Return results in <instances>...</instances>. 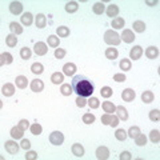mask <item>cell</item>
Segmentation results:
<instances>
[{
    "instance_id": "6da1fadb",
    "label": "cell",
    "mask_w": 160,
    "mask_h": 160,
    "mask_svg": "<svg viewBox=\"0 0 160 160\" xmlns=\"http://www.w3.org/2000/svg\"><path fill=\"white\" fill-rule=\"evenodd\" d=\"M72 89L73 92H76L78 96L82 98H89L93 93L95 86L93 83L86 76H82V75H78L72 79Z\"/></svg>"
},
{
    "instance_id": "7a4b0ae2",
    "label": "cell",
    "mask_w": 160,
    "mask_h": 160,
    "mask_svg": "<svg viewBox=\"0 0 160 160\" xmlns=\"http://www.w3.org/2000/svg\"><path fill=\"white\" fill-rule=\"evenodd\" d=\"M104 42L109 46H119L120 42H122V39H120L119 33L112 31V29H108V31L104 33Z\"/></svg>"
},
{
    "instance_id": "3957f363",
    "label": "cell",
    "mask_w": 160,
    "mask_h": 160,
    "mask_svg": "<svg viewBox=\"0 0 160 160\" xmlns=\"http://www.w3.org/2000/svg\"><path fill=\"white\" fill-rule=\"evenodd\" d=\"M102 123L104 126H112V127H118L119 124V118L113 116L112 113H104L102 116Z\"/></svg>"
},
{
    "instance_id": "277c9868",
    "label": "cell",
    "mask_w": 160,
    "mask_h": 160,
    "mask_svg": "<svg viewBox=\"0 0 160 160\" xmlns=\"http://www.w3.org/2000/svg\"><path fill=\"white\" fill-rule=\"evenodd\" d=\"M49 142H51V144H53V146H60V144H63V142H64V135L60 131H53L49 135Z\"/></svg>"
},
{
    "instance_id": "5b68a950",
    "label": "cell",
    "mask_w": 160,
    "mask_h": 160,
    "mask_svg": "<svg viewBox=\"0 0 160 160\" xmlns=\"http://www.w3.org/2000/svg\"><path fill=\"white\" fill-rule=\"evenodd\" d=\"M33 51H35L36 55H39V56H43V55H46L48 52V47H47L46 43L38 42L36 44H35V47H33Z\"/></svg>"
},
{
    "instance_id": "8992f818",
    "label": "cell",
    "mask_w": 160,
    "mask_h": 160,
    "mask_svg": "<svg viewBox=\"0 0 160 160\" xmlns=\"http://www.w3.org/2000/svg\"><path fill=\"white\" fill-rule=\"evenodd\" d=\"M4 148H6V151L9 152V153H16L19 151V144L16 142H13V140H8V142L4 143Z\"/></svg>"
},
{
    "instance_id": "52a82bcc",
    "label": "cell",
    "mask_w": 160,
    "mask_h": 160,
    "mask_svg": "<svg viewBox=\"0 0 160 160\" xmlns=\"http://www.w3.org/2000/svg\"><path fill=\"white\" fill-rule=\"evenodd\" d=\"M96 158L99 160H107L109 158V149L107 147H104V146L99 147L96 149Z\"/></svg>"
},
{
    "instance_id": "ba28073f",
    "label": "cell",
    "mask_w": 160,
    "mask_h": 160,
    "mask_svg": "<svg viewBox=\"0 0 160 160\" xmlns=\"http://www.w3.org/2000/svg\"><path fill=\"white\" fill-rule=\"evenodd\" d=\"M135 96H136V93H135V91L132 88H127V89H124L123 91V93H122V98H123V100L124 102H133V99H135Z\"/></svg>"
},
{
    "instance_id": "9c48e42d",
    "label": "cell",
    "mask_w": 160,
    "mask_h": 160,
    "mask_svg": "<svg viewBox=\"0 0 160 160\" xmlns=\"http://www.w3.org/2000/svg\"><path fill=\"white\" fill-rule=\"evenodd\" d=\"M9 11L12 15H19L23 12V4L20 2H12L9 4Z\"/></svg>"
},
{
    "instance_id": "30bf717a",
    "label": "cell",
    "mask_w": 160,
    "mask_h": 160,
    "mask_svg": "<svg viewBox=\"0 0 160 160\" xmlns=\"http://www.w3.org/2000/svg\"><path fill=\"white\" fill-rule=\"evenodd\" d=\"M142 55H143V48L140 46H135L133 48H131V51H129V58L133 59V60L140 59Z\"/></svg>"
},
{
    "instance_id": "8fae6325",
    "label": "cell",
    "mask_w": 160,
    "mask_h": 160,
    "mask_svg": "<svg viewBox=\"0 0 160 160\" xmlns=\"http://www.w3.org/2000/svg\"><path fill=\"white\" fill-rule=\"evenodd\" d=\"M120 39H123V42H126V43L129 44V43H132L135 40V35H133V32L131 31V29H124L122 36H120Z\"/></svg>"
},
{
    "instance_id": "7c38bea8",
    "label": "cell",
    "mask_w": 160,
    "mask_h": 160,
    "mask_svg": "<svg viewBox=\"0 0 160 160\" xmlns=\"http://www.w3.org/2000/svg\"><path fill=\"white\" fill-rule=\"evenodd\" d=\"M31 89L33 92H42L44 89V83L42 82V80L39 79H35L31 82Z\"/></svg>"
},
{
    "instance_id": "4fadbf2b",
    "label": "cell",
    "mask_w": 160,
    "mask_h": 160,
    "mask_svg": "<svg viewBox=\"0 0 160 160\" xmlns=\"http://www.w3.org/2000/svg\"><path fill=\"white\" fill-rule=\"evenodd\" d=\"M106 12H107V16H109V18H118L119 7L116 6V4H109V6L107 7V9H106Z\"/></svg>"
},
{
    "instance_id": "5bb4252c",
    "label": "cell",
    "mask_w": 160,
    "mask_h": 160,
    "mask_svg": "<svg viewBox=\"0 0 160 160\" xmlns=\"http://www.w3.org/2000/svg\"><path fill=\"white\" fill-rule=\"evenodd\" d=\"M2 93L4 95V96H12V95L15 93V86L11 83L4 84L3 88H2Z\"/></svg>"
},
{
    "instance_id": "9a60e30c",
    "label": "cell",
    "mask_w": 160,
    "mask_h": 160,
    "mask_svg": "<svg viewBox=\"0 0 160 160\" xmlns=\"http://www.w3.org/2000/svg\"><path fill=\"white\" fill-rule=\"evenodd\" d=\"M71 149H72V153L76 158H82L83 155H84V147L82 146V144H79V143L72 144V148Z\"/></svg>"
},
{
    "instance_id": "2e32d148",
    "label": "cell",
    "mask_w": 160,
    "mask_h": 160,
    "mask_svg": "<svg viewBox=\"0 0 160 160\" xmlns=\"http://www.w3.org/2000/svg\"><path fill=\"white\" fill-rule=\"evenodd\" d=\"M146 56L148 59H156L159 56V48L155 47V46H151L146 49Z\"/></svg>"
},
{
    "instance_id": "e0dca14e",
    "label": "cell",
    "mask_w": 160,
    "mask_h": 160,
    "mask_svg": "<svg viewBox=\"0 0 160 160\" xmlns=\"http://www.w3.org/2000/svg\"><path fill=\"white\" fill-rule=\"evenodd\" d=\"M63 72H64V75H67V76H72V75L76 72V66H75L73 63H67V64H64Z\"/></svg>"
},
{
    "instance_id": "ac0fdd59",
    "label": "cell",
    "mask_w": 160,
    "mask_h": 160,
    "mask_svg": "<svg viewBox=\"0 0 160 160\" xmlns=\"http://www.w3.org/2000/svg\"><path fill=\"white\" fill-rule=\"evenodd\" d=\"M35 24H36V27L38 28H44L47 26V18H46V15H43V13H39L36 19H35Z\"/></svg>"
},
{
    "instance_id": "d6986e66",
    "label": "cell",
    "mask_w": 160,
    "mask_h": 160,
    "mask_svg": "<svg viewBox=\"0 0 160 160\" xmlns=\"http://www.w3.org/2000/svg\"><path fill=\"white\" fill-rule=\"evenodd\" d=\"M13 62L12 59V55L9 52H3L2 56H0V64L2 66H8V64H11Z\"/></svg>"
},
{
    "instance_id": "ffe728a7",
    "label": "cell",
    "mask_w": 160,
    "mask_h": 160,
    "mask_svg": "<svg viewBox=\"0 0 160 160\" xmlns=\"http://www.w3.org/2000/svg\"><path fill=\"white\" fill-rule=\"evenodd\" d=\"M15 82H16V87L22 88V89L27 88V86H28V79H27L26 76H23V75H20V76H18Z\"/></svg>"
},
{
    "instance_id": "44dd1931",
    "label": "cell",
    "mask_w": 160,
    "mask_h": 160,
    "mask_svg": "<svg viewBox=\"0 0 160 160\" xmlns=\"http://www.w3.org/2000/svg\"><path fill=\"white\" fill-rule=\"evenodd\" d=\"M9 29H11V32H12L13 35H20V33H23V27L20 26L19 23H16V22L9 23Z\"/></svg>"
},
{
    "instance_id": "7402d4cb",
    "label": "cell",
    "mask_w": 160,
    "mask_h": 160,
    "mask_svg": "<svg viewBox=\"0 0 160 160\" xmlns=\"http://www.w3.org/2000/svg\"><path fill=\"white\" fill-rule=\"evenodd\" d=\"M132 27H133V31H136L139 33H143L144 31H146V24H144V22H142V20H136V22H133Z\"/></svg>"
},
{
    "instance_id": "603a6c76",
    "label": "cell",
    "mask_w": 160,
    "mask_h": 160,
    "mask_svg": "<svg viewBox=\"0 0 160 160\" xmlns=\"http://www.w3.org/2000/svg\"><path fill=\"white\" fill-rule=\"evenodd\" d=\"M153 99H155V95H153L152 91H144V92L142 93V100H143L144 103L149 104V103L153 102Z\"/></svg>"
},
{
    "instance_id": "cb8c5ba5",
    "label": "cell",
    "mask_w": 160,
    "mask_h": 160,
    "mask_svg": "<svg viewBox=\"0 0 160 160\" xmlns=\"http://www.w3.org/2000/svg\"><path fill=\"white\" fill-rule=\"evenodd\" d=\"M116 113H118L119 120H127L128 119V112H127V109L124 108L123 106L116 107Z\"/></svg>"
},
{
    "instance_id": "d4e9b609",
    "label": "cell",
    "mask_w": 160,
    "mask_h": 160,
    "mask_svg": "<svg viewBox=\"0 0 160 160\" xmlns=\"http://www.w3.org/2000/svg\"><path fill=\"white\" fill-rule=\"evenodd\" d=\"M23 129L20 128L19 126L18 127H12L11 128V136H12V139H23Z\"/></svg>"
},
{
    "instance_id": "484cf974",
    "label": "cell",
    "mask_w": 160,
    "mask_h": 160,
    "mask_svg": "<svg viewBox=\"0 0 160 160\" xmlns=\"http://www.w3.org/2000/svg\"><path fill=\"white\" fill-rule=\"evenodd\" d=\"M102 107L104 109V112H107V113H112V112L116 111V106H115L112 102H104L102 104Z\"/></svg>"
},
{
    "instance_id": "4316f807",
    "label": "cell",
    "mask_w": 160,
    "mask_h": 160,
    "mask_svg": "<svg viewBox=\"0 0 160 160\" xmlns=\"http://www.w3.org/2000/svg\"><path fill=\"white\" fill-rule=\"evenodd\" d=\"M118 56H119V52H118L116 48H107L106 49V58L107 59L115 60V59H118Z\"/></svg>"
},
{
    "instance_id": "83f0119b",
    "label": "cell",
    "mask_w": 160,
    "mask_h": 160,
    "mask_svg": "<svg viewBox=\"0 0 160 160\" xmlns=\"http://www.w3.org/2000/svg\"><path fill=\"white\" fill-rule=\"evenodd\" d=\"M92 11H93L95 15H102L104 11H106V7H104L103 3L98 2V3H95L93 6H92Z\"/></svg>"
},
{
    "instance_id": "f1b7e54d",
    "label": "cell",
    "mask_w": 160,
    "mask_h": 160,
    "mask_svg": "<svg viewBox=\"0 0 160 160\" xmlns=\"http://www.w3.org/2000/svg\"><path fill=\"white\" fill-rule=\"evenodd\" d=\"M56 33H58V36H59V38H68V36H69V28L66 27V26L58 27Z\"/></svg>"
},
{
    "instance_id": "f546056e",
    "label": "cell",
    "mask_w": 160,
    "mask_h": 160,
    "mask_svg": "<svg viewBox=\"0 0 160 160\" xmlns=\"http://www.w3.org/2000/svg\"><path fill=\"white\" fill-rule=\"evenodd\" d=\"M33 22V16H32V13H29V12H26V13H23V16H22V23L24 24V26H31Z\"/></svg>"
},
{
    "instance_id": "4dcf8cb0",
    "label": "cell",
    "mask_w": 160,
    "mask_h": 160,
    "mask_svg": "<svg viewBox=\"0 0 160 160\" xmlns=\"http://www.w3.org/2000/svg\"><path fill=\"white\" fill-rule=\"evenodd\" d=\"M6 43H7L8 47H16V44H18V38H16V35L9 33L8 36L6 38Z\"/></svg>"
},
{
    "instance_id": "1f68e13d",
    "label": "cell",
    "mask_w": 160,
    "mask_h": 160,
    "mask_svg": "<svg viewBox=\"0 0 160 160\" xmlns=\"http://www.w3.org/2000/svg\"><path fill=\"white\" fill-rule=\"evenodd\" d=\"M79 9V4L76 2H68L66 4V11L68 13H73V12H76Z\"/></svg>"
},
{
    "instance_id": "d6a6232c",
    "label": "cell",
    "mask_w": 160,
    "mask_h": 160,
    "mask_svg": "<svg viewBox=\"0 0 160 160\" xmlns=\"http://www.w3.org/2000/svg\"><path fill=\"white\" fill-rule=\"evenodd\" d=\"M31 71H32V73H35V75H40V73H43L44 67H43L42 63H33L32 66H31Z\"/></svg>"
},
{
    "instance_id": "836d02e7",
    "label": "cell",
    "mask_w": 160,
    "mask_h": 160,
    "mask_svg": "<svg viewBox=\"0 0 160 160\" xmlns=\"http://www.w3.org/2000/svg\"><path fill=\"white\" fill-rule=\"evenodd\" d=\"M63 80H64L63 73H60V72H55V73H52L51 82H52L53 84H62V83H63Z\"/></svg>"
},
{
    "instance_id": "e575fe53",
    "label": "cell",
    "mask_w": 160,
    "mask_h": 160,
    "mask_svg": "<svg viewBox=\"0 0 160 160\" xmlns=\"http://www.w3.org/2000/svg\"><path fill=\"white\" fill-rule=\"evenodd\" d=\"M124 24H126V22H124V19L123 18H115L112 20V27L115 29H120V28H123L124 27Z\"/></svg>"
},
{
    "instance_id": "d590c367",
    "label": "cell",
    "mask_w": 160,
    "mask_h": 160,
    "mask_svg": "<svg viewBox=\"0 0 160 160\" xmlns=\"http://www.w3.org/2000/svg\"><path fill=\"white\" fill-rule=\"evenodd\" d=\"M60 92H62L64 96H69L73 89H72V86H69V84H62V87H60Z\"/></svg>"
},
{
    "instance_id": "8d00e7d4",
    "label": "cell",
    "mask_w": 160,
    "mask_h": 160,
    "mask_svg": "<svg viewBox=\"0 0 160 160\" xmlns=\"http://www.w3.org/2000/svg\"><path fill=\"white\" fill-rule=\"evenodd\" d=\"M31 55H32V52L28 47H23L22 49H20V56H22V59H24V60L31 59Z\"/></svg>"
},
{
    "instance_id": "74e56055",
    "label": "cell",
    "mask_w": 160,
    "mask_h": 160,
    "mask_svg": "<svg viewBox=\"0 0 160 160\" xmlns=\"http://www.w3.org/2000/svg\"><path fill=\"white\" fill-rule=\"evenodd\" d=\"M119 66H120V68L123 69V71H129V69H131V60L129 59H123L122 62L119 63Z\"/></svg>"
},
{
    "instance_id": "f35d334b",
    "label": "cell",
    "mask_w": 160,
    "mask_h": 160,
    "mask_svg": "<svg viewBox=\"0 0 160 160\" xmlns=\"http://www.w3.org/2000/svg\"><path fill=\"white\" fill-rule=\"evenodd\" d=\"M135 143H136L139 147H143V146H146V144H147V138L144 136V135L139 133L138 136L135 138Z\"/></svg>"
},
{
    "instance_id": "ab89813d",
    "label": "cell",
    "mask_w": 160,
    "mask_h": 160,
    "mask_svg": "<svg viewBox=\"0 0 160 160\" xmlns=\"http://www.w3.org/2000/svg\"><path fill=\"white\" fill-rule=\"evenodd\" d=\"M149 139H151L152 143L158 144L160 142V132L158 129H153V131H151V133H149Z\"/></svg>"
},
{
    "instance_id": "60d3db41",
    "label": "cell",
    "mask_w": 160,
    "mask_h": 160,
    "mask_svg": "<svg viewBox=\"0 0 160 160\" xmlns=\"http://www.w3.org/2000/svg\"><path fill=\"white\" fill-rule=\"evenodd\" d=\"M29 129H31V133H32V135H36V136L42 133V131H43V128H42V126H40L39 123L32 124V126L29 127Z\"/></svg>"
},
{
    "instance_id": "b9f144b4",
    "label": "cell",
    "mask_w": 160,
    "mask_h": 160,
    "mask_svg": "<svg viewBox=\"0 0 160 160\" xmlns=\"http://www.w3.org/2000/svg\"><path fill=\"white\" fill-rule=\"evenodd\" d=\"M100 93H102V96H103V98L108 99V98H111V96H112L113 91H112V88H111V87H103L102 89H100Z\"/></svg>"
},
{
    "instance_id": "7bdbcfd3",
    "label": "cell",
    "mask_w": 160,
    "mask_h": 160,
    "mask_svg": "<svg viewBox=\"0 0 160 160\" xmlns=\"http://www.w3.org/2000/svg\"><path fill=\"white\" fill-rule=\"evenodd\" d=\"M48 46H51L52 48L59 47V38L55 36V35H51V36H48Z\"/></svg>"
},
{
    "instance_id": "ee69618b",
    "label": "cell",
    "mask_w": 160,
    "mask_h": 160,
    "mask_svg": "<svg viewBox=\"0 0 160 160\" xmlns=\"http://www.w3.org/2000/svg\"><path fill=\"white\" fill-rule=\"evenodd\" d=\"M115 138L120 142H124V140L127 139V132L124 131V129H116V132H115Z\"/></svg>"
},
{
    "instance_id": "f6af8a7d",
    "label": "cell",
    "mask_w": 160,
    "mask_h": 160,
    "mask_svg": "<svg viewBox=\"0 0 160 160\" xmlns=\"http://www.w3.org/2000/svg\"><path fill=\"white\" fill-rule=\"evenodd\" d=\"M139 133H140V128L136 127V126H133V127L129 128V131H128V133H127V136H129L131 139H135Z\"/></svg>"
},
{
    "instance_id": "bcb514c9",
    "label": "cell",
    "mask_w": 160,
    "mask_h": 160,
    "mask_svg": "<svg viewBox=\"0 0 160 160\" xmlns=\"http://www.w3.org/2000/svg\"><path fill=\"white\" fill-rule=\"evenodd\" d=\"M95 122V115L93 113H84L83 115V123H86V124H92Z\"/></svg>"
},
{
    "instance_id": "7dc6e473",
    "label": "cell",
    "mask_w": 160,
    "mask_h": 160,
    "mask_svg": "<svg viewBox=\"0 0 160 160\" xmlns=\"http://www.w3.org/2000/svg\"><path fill=\"white\" fill-rule=\"evenodd\" d=\"M149 119H151L152 122H159L160 120V111L159 109H152V111L149 112Z\"/></svg>"
},
{
    "instance_id": "c3c4849f",
    "label": "cell",
    "mask_w": 160,
    "mask_h": 160,
    "mask_svg": "<svg viewBox=\"0 0 160 160\" xmlns=\"http://www.w3.org/2000/svg\"><path fill=\"white\" fill-rule=\"evenodd\" d=\"M87 104H88V106L91 107V108L95 109V108H98V107L100 106V102H99L98 98H91V99H89L88 102H87Z\"/></svg>"
},
{
    "instance_id": "681fc988",
    "label": "cell",
    "mask_w": 160,
    "mask_h": 160,
    "mask_svg": "<svg viewBox=\"0 0 160 160\" xmlns=\"http://www.w3.org/2000/svg\"><path fill=\"white\" fill-rule=\"evenodd\" d=\"M64 56H66V49H63V48H56L55 49V58L56 59H63Z\"/></svg>"
},
{
    "instance_id": "f907efd6",
    "label": "cell",
    "mask_w": 160,
    "mask_h": 160,
    "mask_svg": "<svg viewBox=\"0 0 160 160\" xmlns=\"http://www.w3.org/2000/svg\"><path fill=\"white\" fill-rule=\"evenodd\" d=\"M126 75H124V73H115L113 75V80H115V82H118V83H124V82H126Z\"/></svg>"
},
{
    "instance_id": "816d5d0a",
    "label": "cell",
    "mask_w": 160,
    "mask_h": 160,
    "mask_svg": "<svg viewBox=\"0 0 160 160\" xmlns=\"http://www.w3.org/2000/svg\"><path fill=\"white\" fill-rule=\"evenodd\" d=\"M76 106H78V107H80V108L86 107V106H87V100H86V98L78 96V99H76Z\"/></svg>"
},
{
    "instance_id": "f5cc1de1",
    "label": "cell",
    "mask_w": 160,
    "mask_h": 160,
    "mask_svg": "<svg viewBox=\"0 0 160 160\" xmlns=\"http://www.w3.org/2000/svg\"><path fill=\"white\" fill-rule=\"evenodd\" d=\"M18 126H19L20 128H22L23 131H27V128L29 127V122H28L27 119H23V120H20V122H19Z\"/></svg>"
},
{
    "instance_id": "db71d44e",
    "label": "cell",
    "mask_w": 160,
    "mask_h": 160,
    "mask_svg": "<svg viewBox=\"0 0 160 160\" xmlns=\"http://www.w3.org/2000/svg\"><path fill=\"white\" fill-rule=\"evenodd\" d=\"M20 147H22L23 149H29L31 148V143H29V140L28 139H22V143H20Z\"/></svg>"
},
{
    "instance_id": "11a10c76",
    "label": "cell",
    "mask_w": 160,
    "mask_h": 160,
    "mask_svg": "<svg viewBox=\"0 0 160 160\" xmlns=\"http://www.w3.org/2000/svg\"><path fill=\"white\" fill-rule=\"evenodd\" d=\"M38 159V153L35 151H28L26 155V160H36Z\"/></svg>"
},
{
    "instance_id": "9f6ffc18",
    "label": "cell",
    "mask_w": 160,
    "mask_h": 160,
    "mask_svg": "<svg viewBox=\"0 0 160 160\" xmlns=\"http://www.w3.org/2000/svg\"><path fill=\"white\" fill-rule=\"evenodd\" d=\"M119 159H120V160H131L132 156H131V153H129L128 151H123L122 153H120Z\"/></svg>"
},
{
    "instance_id": "6f0895ef",
    "label": "cell",
    "mask_w": 160,
    "mask_h": 160,
    "mask_svg": "<svg viewBox=\"0 0 160 160\" xmlns=\"http://www.w3.org/2000/svg\"><path fill=\"white\" fill-rule=\"evenodd\" d=\"M159 2H158V0H155V2H149V0H147V2H146V4H147V6H151V7H153V6H156V4H158Z\"/></svg>"
}]
</instances>
